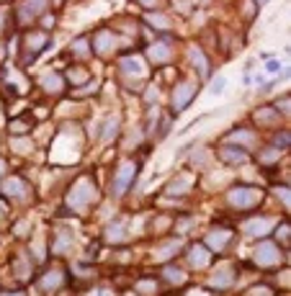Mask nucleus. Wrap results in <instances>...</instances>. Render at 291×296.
Listing matches in <instances>:
<instances>
[{
	"mask_svg": "<svg viewBox=\"0 0 291 296\" xmlns=\"http://www.w3.org/2000/svg\"><path fill=\"white\" fill-rule=\"evenodd\" d=\"M222 85H225V83H222V80H216V83H214V88H211V93H219V90H222Z\"/></svg>",
	"mask_w": 291,
	"mask_h": 296,
	"instance_id": "obj_4",
	"label": "nucleus"
},
{
	"mask_svg": "<svg viewBox=\"0 0 291 296\" xmlns=\"http://www.w3.org/2000/svg\"><path fill=\"white\" fill-rule=\"evenodd\" d=\"M222 155H225V160H230V163H237V160H245V152H232V150L227 152V150H225V152H222Z\"/></svg>",
	"mask_w": 291,
	"mask_h": 296,
	"instance_id": "obj_2",
	"label": "nucleus"
},
{
	"mask_svg": "<svg viewBox=\"0 0 291 296\" xmlns=\"http://www.w3.org/2000/svg\"><path fill=\"white\" fill-rule=\"evenodd\" d=\"M150 3H152V0H150Z\"/></svg>",
	"mask_w": 291,
	"mask_h": 296,
	"instance_id": "obj_6",
	"label": "nucleus"
},
{
	"mask_svg": "<svg viewBox=\"0 0 291 296\" xmlns=\"http://www.w3.org/2000/svg\"><path fill=\"white\" fill-rule=\"evenodd\" d=\"M3 168H6V163H3V160H0V173H3Z\"/></svg>",
	"mask_w": 291,
	"mask_h": 296,
	"instance_id": "obj_5",
	"label": "nucleus"
},
{
	"mask_svg": "<svg viewBox=\"0 0 291 296\" xmlns=\"http://www.w3.org/2000/svg\"><path fill=\"white\" fill-rule=\"evenodd\" d=\"M278 67H281L278 62H271V64H268V72H278Z\"/></svg>",
	"mask_w": 291,
	"mask_h": 296,
	"instance_id": "obj_3",
	"label": "nucleus"
},
{
	"mask_svg": "<svg viewBox=\"0 0 291 296\" xmlns=\"http://www.w3.org/2000/svg\"><path fill=\"white\" fill-rule=\"evenodd\" d=\"M26 6H29V8L24 11V18H31V16H36V13L44 11V0H29Z\"/></svg>",
	"mask_w": 291,
	"mask_h": 296,
	"instance_id": "obj_1",
	"label": "nucleus"
}]
</instances>
